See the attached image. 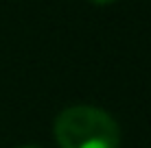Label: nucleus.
<instances>
[{
  "mask_svg": "<svg viewBox=\"0 0 151 148\" xmlns=\"http://www.w3.org/2000/svg\"><path fill=\"white\" fill-rule=\"evenodd\" d=\"M59 148H118L121 129L107 111L90 105H75L55 118Z\"/></svg>",
  "mask_w": 151,
  "mask_h": 148,
  "instance_id": "f257e3e1",
  "label": "nucleus"
},
{
  "mask_svg": "<svg viewBox=\"0 0 151 148\" xmlns=\"http://www.w3.org/2000/svg\"><path fill=\"white\" fill-rule=\"evenodd\" d=\"M90 2H94V4H110V2H114V0H90Z\"/></svg>",
  "mask_w": 151,
  "mask_h": 148,
  "instance_id": "f03ea898",
  "label": "nucleus"
},
{
  "mask_svg": "<svg viewBox=\"0 0 151 148\" xmlns=\"http://www.w3.org/2000/svg\"><path fill=\"white\" fill-rule=\"evenodd\" d=\"M18 148H40V146H31V144H27V146H18Z\"/></svg>",
  "mask_w": 151,
  "mask_h": 148,
  "instance_id": "7ed1b4c3",
  "label": "nucleus"
}]
</instances>
